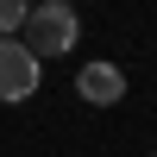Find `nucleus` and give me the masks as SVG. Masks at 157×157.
<instances>
[{"mask_svg":"<svg viewBox=\"0 0 157 157\" xmlns=\"http://www.w3.org/2000/svg\"><path fill=\"white\" fill-rule=\"evenodd\" d=\"M25 13H32L25 0H0V38H13V32H19V25H25Z\"/></svg>","mask_w":157,"mask_h":157,"instance_id":"nucleus-4","label":"nucleus"},{"mask_svg":"<svg viewBox=\"0 0 157 157\" xmlns=\"http://www.w3.org/2000/svg\"><path fill=\"white\" fill-rule=\"evenodd\" d=\"M38 94V57L19 38H0V101H32Z\"/></svg>","mask_w":157,"mask_h":157,"instance_id":"nucleus-2","label":"nucleus"},{"mask_svg":"<svg viewBox=\"0 0 157 157\" xmlns=\"http://www.w3.org/2000/svg\"><path fill=\"white\" fill-rule=\"evenodd\" d=\"M75 94H82L88 107H113V101H126V69L120 63H82Z\"/></svg>","mask_w":157,"mask_h":157,"instance_id":"nucleus-3","label":"nucleus"},{"mask_svg":"<svg viewBox=\"0 0 157 157\" xmlns=\"http://www.w3.org/2000/svg\"><path fill=\"white\" fill-rule=\"evenodd\" d=\"M19 32H25L19 44L32 50L38 63H44V57H69V50H75L82 19H75V6H69V0H44V6H32V13H25V25H19Z\"/></svg>","mask_w":157,"mask_h":157,"instance_id":"nucleus-1","label":"nucleus"}]
</instances>
